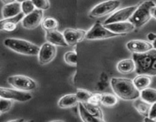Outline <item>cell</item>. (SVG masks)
<instances>
[{
    "label": "cell",
    "instance_id": "cell-38",
    "mask_svg": "<svg viewBox=\"0 0 156 122\" xmlns=\"http://www.w3.org/2000/svg\"><path fill=\"white\" fill-rule=\"evenodd\" d=\"M144 121H154V119H152V118H151V117H149L148 116V117H145V118H144Z\"/></svg>",
    "mask_w": 156,
    "mask_h": 122
},
{
    "label": "cell",
    "instance_id": "cell-42",
    "mask_svg": "<svg viewBox=\"0 0 156 122\" xmlns=\"http://www.w3.org/2000/svg\"><path fill=\"white\" fill-rule=\"evenodd\" d=\"M154 120H156V117H155V118H154Z\"/></svg>",
    "mask_w": 156,
    "mask_h": 122
},
{
    "label": "cell",
    "instance_id": "cell-29",
    "mask_svg": "<svg viewBox=\"0 0 156 122\" xmlns=\"http://www.w3.org/2000/svg\"><path fill=\"white\" fill-rule=\"evenodd\" d=\"M13 102L12 99L0 98V112L5 113L9 111L12 106Z\"/></svg>",
    "mask_w": 156,
    "mask_h": 122
},
{
    "label": "cell",
    "instance_id": "cell-24",
    "mask_svg": "<svg viewBox=\"0 0 156 122\" xmlns=\"http://www.w3.org/2000/svg\"><path fill=\"white\" fill-rule=\"evenodd\" d=\"M83 104L84 105V106L86 107L87 109L91 113V114L94 116V117H97V118L100 119L102 121H103V112H102L101 109H100V107H98V105H92V104L89 103V102H83Z\"/></svg>",
    "mask_w": 156,
    "mask_h": 122
},
{
    "label": "cell",
    "instance_id": "cell-15",
    "mask_svg": "<svg viewBox=\"0 0 156 122\" xmlns=\"http://www.w3.org/2000/svg\"><path fill=\"white\" fill-rule=\"evenodd\" d=\"M24 17V13L21 12L15 17L2 19L0 21V31H5L8 32H14L17 28V24L22 21Z\"/></svg>",
    "mask_w": 156,
    "mask_h": 122
},
{
    "label": "cell",
    "instance_id": "cell-14",
    "mask_svg": "<svg viewBox=\"0 0 156 122\" xmlns=\"http://www.w3.org/2000/svg\"><path fill=\"white\" fill-rule=\"evenodd\" d=\"M127 48L133 53H142L152 50V44L143 40H133L127 43Z\"/></svg>",
    "mask_w": 156,
    "mask_h": 122
},
{
    "label": "cell",
    "instance_id": "cell-17",
    "mask_svg": "<svg viewBox=\"0 0 156 122\" xmlns=\"http://www.w3.org/2000/svg\"><path fill=\"white\" fill-rule=\"evenodd\" d=\"M22 12V6L20 2H15L12 3L5 5L2 11L3 19H9L18 15Z\"/></svg>",
    "mask_w": 156,
    "mask_h": 122
},
{
    "label": "cell",
    "instance_id": "cell-34",
    "mask_svg": "<svg viewBox=\"0 0 156 122\" xmlns=\"http://www.w3.org/2000/svg\"><path fill=\"white\" fill-rule=\"evenodd\" d=\"M148 117L154 119V120L156 117V102H154V103L152 104V105H151V108H150Z\"/></svg>",
    "mask_w": 156,
    "mask_h": 122
},
{
    "label": "cell",
    "instance_id": "cell-13",
    "mask_svg": "<svg viewBox=\"0 0 156 122\" xmlns=\"http://www.w3.org/2000/svg\"><path fill=\"white\" fill-rule=\"evenodd\" d=\"M104 26L112 32L122 35H125L126 34L133 32L135 28H136V27L134 26L133 23H131L130 22H127V21L126 22L108 24V25H104Z\"/></svg>",
    "mask_w": 156,
    "mask_h": 122
},
{
    "label": "cell",
    "instance_id": "cell-35",
    "mask_svg": "<svg viewBox=\"0 0 156 122\" xmlns=\"http://www.w3.org/2000/svg\"><path fill=\"white\" fill-rule=\"evenodd\" d=\"M147 38H148V41L153 42V41L156 39V35L154 33H149L147 35Z\"/></svg>",
    "mask_w": 156,
    "mask_h": 122
},
{
    "label": "cell",
    "instance_id": "cell-1",
    "mask_svg": "<svg viewBox=\"0 0 156 122\" xmlns=\"http://www.w3.org/2000/svg\"><path fill=\"white\" fill-rule=\"evenodd\" d=\"M110 83L115 96L123 100H136L140 96V92L130 79L113 77Z\"/></svg>",
    "mask_w": 156,
    "mask_h": 122
},
{
    "label": "cell",
    "instance_id": "cell-3",
    "mask_svg": "<svg viewBox=\"0 0 156 122\" xmlns=\"http://www.w3.org/2000/svg\"><path fill=\"white\" fill-rule=\"evenodd\" d=\"M155 6L153 1H145L138 6L137 9L129 19V22L134 25L136 28H141L151 19V9Z\"/></svg>",
    "mask_w": 156,
    "mask_h": 122
},
{
    "label": "cell",
    "instance_id": "cell-25",
    "mask_svg": "<svg viewBox=\"0 0 156 122\" xmlns=\"http://www.w3.org/2000/svg\"><path fill=\"white\" fill-rule=\"evenodd\" d=\"M41 26L45 31L56 30L58 26V22L55 19L51 17L45 18L41 22Z\"/></svg>",
    "mask_w": 156,
    "mask_h": 122
},
{
    "label": "cell",
    "instance_id": "cell-43",
    "mask_svg": "<svg viewBox=\"0 0 156 122\" xmlns=\"http://www.w3.org/2000/svg\"><path fill=\"white\" fill-rule=\"evenodd\" d=\"M0 114H1V112H0Z\"/></svg>",
    "mask_w": 156,
    "mask_h": 122
},
{
    "label": "cell",
    "instance_id": "cell-9",
    "mask_svg": "<svg viewBox=\"0 0 156 122\" xmlns=\"http://www.w3.org/2000/svg\"><path fill=\"white\" fill-rule=\"evenodd\" d=\"M138 6L139 5H133V6L126 7V8L118 10L105 20L104 25H108V24L115 23V22H126L134 14L136 10L137 9Z\"/></svg>",
    "mask_w": 156,
    "mask_h": 122
},
{
    "label": "cell",
    "instance_id": "cell-37",
    "mask_svg": "<svg viewBox=\"0 0 156 122\" xmlns=\"http://www.w3.org/2000/svg\"><path fill=\"white\" fill-rule=\"evenodd\" d=\"M16 0H2V2H3L5 5H7V4H10L12 3V2H16Z\"/></svg>",
    "mask_w": 156,
    "mask_h": 122
},
{
    "label": "cell",
    "instance_id": "cell-18",
    "mask_svg": "<svg viewBox=\"0 0 156 122\" xmlns=\"http://www.w3.org/2000/svg\"><path fill=\"white\" fill-rule=\"evenodd\" d=\"M117 70L122 74H129L136 70V65L133 59H122L117 63Z\"/></svg>",
    "mask_w": 156,
    "mask_h": 122
},
{
    "label": "cell",
    "instance_id": "cell-39",
    "mask_svg": "<svg viewBox=\"0 0 156 122\" xmlns=\"http://www.w3.org/2000/svg\"><path fill=\"white\" fill-rule=\"evenodd\" d=\"M24 119H16V120H9V122H14V121H24Z\"/></svg>",
    "mask_w": 156,
    "mask_h": 122
},
{
    "label": "cell",
    "instance_id": "cell-16",
    "mask_svg": "<svg viewBox=\"0 0 156 122\" xmlns=\"http://www.w3.org/2000/svg\"><path fill=\"white\" fill-rule=\"evenodd\" d=\"M45 38L48 42L54 44L55 46H61V47H67L68 44L66 41L63 34L59 32L57 30L51 31H46Z\"/></svg>",
    "mask_w": 156,
    "mask_h": 122
},
{
    "label": "cell",
    "instance_id": "cell-32",
    "mask_svg": "<svg viewBox=\"0 0 156 122\" xmlns=\"http://www.w3.org/2000/svg\"><path fill=\"white\" fill-rule=\"evenodd\" d=\"M101 96L102 94H100V93H92L87 102L92 105H98L99 104L101 103Z\"/></svg>",
    "mask_w": 156,
    "mask_h": 122
},
{
    "label": "cell",
    "instance_id": "cell-23",
    "mask_svg": "<svg viewBox=\"0 0 156 122\" xmlns=\"http://www.w3.org/2000/svg\"><path fill=\"white\" fill-rule=\"evenodd\" d=\"M134 107L138 112L140 113L142 115H143L144 117H148L151 108V104L145 102L142 99H136L134 102Z\"/></svg>",
    "mask_w": 156,
    "mask_h": 122
},
{
    "label": "cell",
    "instance_id": "cell-41",
    "mask_svg": "<svg viewBox=\"0 0 156 122\" xmlns=\"http://www.w3.org/2000/svg\"><path fill=\"white\" fill-rule=\"evenodd\" d=\"M16 1H17V2H20V3H22V2H25V1H27V0H16Z\"/></svg>",
    "mask_w": 156,
    "mask_h": 122
},
{
    "label": "cell",
    "instance_id": "cell-4",
    "mask_svg": "<svg viewBox=\"0 0 156 122\" xmlns=\"http://www.w3.org/2000/svg\"><path fill=\"white\" fill-rule=\"evenodd\" d=\"M120 5L119 0H107L94 6L90 12L89 16L93 19L104 17L115 12Z\"/></svg>",
    "mask_w": 156,
    "mask_h": 122
},
{
    "label": "cell",
    "instance_id": "cell-11",
    "mask_svg": "<svg viewBox=\"0 0 156 122\" xmlns=\"http://www.w3.org/2000/svg\"><path fill=\"white\" fill-rule=\"evenodd\" d=\"M44 13L41 9H34L30 14L24 17L22 21V27L25 29H34L42 22Z\"/></svg>",
    "mask_w": 156,
    "mask_h": 122
},
{
    "label": "cell",
    "instance_id": "cell-12",
    "mask_svg": "<svg viewBox=\"0 0 156 122\" xmlns=\"http://www.w3.org/2000/svg\"><path fill=\"white\" fill-rule=\"evenodd\" d=\"M86 34L87 32L83 30L73 28H66L63 32V35L69 46H73L83 41Z\"/></svg>",
    "mask_w": 156,
    "mask_h": 122
},
{
    "label": "cell",
    "instance_id": "cell-26",
    "mask_svg": "<svg viewBox=\"0 0 156 122\" xmlns=\"http://www.w3.org/2000/svg\"><path fill=\"white\" fill-rule=\"evenodd\" d=\"M118 102L117 97L112 94H102L101 104L107 107H111L115 105Z\"/></svg>",
    "mask_w": 156,
    "mask_h": 122
},
{
    "label": "cell",
    "instance_id": "cell-44",
    "mask_svg": "<svg viewBox=\"0 0 156 122\" xmlns=\"http://www.w3.org/2000/svg\"><path fill=\"white\" fill-rule=\"evenodd\" d=\"M0 71H1V69H0Z\"/></svg>",
    "mask_w": 156,
    "mask_h": 122
},
{
    "label": "cell",
    "instance_id": "cell-22",
    "mask_svg": "<svg viewBox=\"0 0 156 122\" xmlns=\"http://www.w3.org/2000/svg\"><path fill=\"white\" fill-rule=\"evenodd\" d=\"M140 97L142 100L149 104L156 102V89L151 88H146L140 92Z\"/></svg>",
    "mask_w": 156,
    "mask_h": 122
},
{
    "label": "cell",
    "instance_id": "cell-8",
    "mask_svg": "<svg viewBox=\"0 0 156 122\" xmlns=\"http://www.w3.org/2000/svg\"><path fill=\"white\" fill-rule=\"evenodd\" d=\"M0 98L12 99L20 102H25L31 100L32 99V96L30 93L23 91L0 87Z\"/></svg>",
    "mask_w": 156,
    "mask_h": 122
},
{
    "label": "cell",
    "instance_id": "cell-40",
    "mask_svg": "<svg viewBox=\"0 0 156 122\" xmlns=\"http://www.w3.org/2000/svg\"><path fill=\"white\" fill-rule=\"evenodd\" d=\"M152 46H153V49H155L156 50V39L152 42Z\"/></svg>",
    "mask_w": 156,
    "mask_h": 122
},
{
    "label": "cell",
    "instance_id": "cell-28",
    "mask_svg": "<svg viewBox=\"0 0 156 122\" xmlns=\"http://www.w3.org/2000/svg\"><path fill=\"white\" fill-rule=\"evenodd\" d=\"M64 61L70 66H76V53L74 51H68L64 53Z\"/></svg>",
    "mask_w": 156,
    "mask_h": 122
},
{
    "label": "cell",
    "instance_id": "cell-6",
    "mask_svg": "<svg viewBox=\"0 0 156 122\" xmlns=\"http://www.w3.org/2000/svg\"><path fill=\"white\" fill-rule=\"evenodd\" d=\"M8 83L19 91L29 92L37 89V83L30 77L23 75L11 76L8 77Z\"/></svg>",
    "mask_w": 156,
    "mask_h": 122
},
{
    "label": "cell",
    "instance_id": "cell-27",
    "mask_svg": "<svg viewBox=\"0 0 156 122\" xmlns=\"http://www.w3.org/2000/svg\"><path fill=\"white\" fill-rule=\"evenodd\" d=\"M91 95H92V93H91L90 92H89V91L87 90H85V89H77L76 93V97H77L79 102H88V100H89Z\"/></svg>",
    "mask_w": 156,
    "mask_h": 122
},
{
    "label": "cell",
    "instance_id": "cell-36",
    "mask_svg": "<svg viewBox=\"0 0 156 122\" xmlns=\"http://www.w3.org/2000/svg\"><path fill=\"white\" fill-rule=\"evenodd\" d=\"M151 17L154 18V19H156V5L151 8Z\"/></svg>",
    "mask_w": 156,
    "mask_h": 122
},
{
    "label": "cell",
    "instance_id": "cell-10",
    "mask_svg": "<svg viewBox=\"0 0 156 122\" xmlns=\"http://www.w3.org/2000/svg\"><path fill=\"white\" fill-rule=\"evenodd\" d=\"M57 48L56 46L51 43H44L38 52V63L41 65H46L51 62L56 56Z\"/></svg>",
    "mask_w": 156,
    "mask_h": 122
},
{
    "label": "cell",
    "instance_id": "cell-2",
    "mask_svg": "<svg viewBox=\"0 0 156 122\" xmlns=\"http://www.w3.org/2000/svg\"><path fill=\"white\" fill-rule=\"evenodd\" d=\"M4 45L14 52L27 56L37 55L40 50V47L36 44L19 38H6L4 41Z\"/></svg>",
    "mask_w": 156,
    "mask_h": 122
},
{
    "label": "cell",
    "instance_id": "cell-20",
    "mask_svg": "<svg viewBox=\"0 0 156 122\" xmlns=\"http://www.w3.org/2000/svg\"><path fill=\"white\" fill-rule=\"evenodd\" d=\"M78 111H79V114L80 117L83 121L86 122H97V121H102L100 119L94 117L91 113L88 111L84 106L82 102H78Z\"/></svg>",
    "mask_w": 156,
    "mask_h": 122
},
{
    "label": "cell",
    "instance_id": "cell-33",
    "mask_svg": "<svg viewBox=\"0 0 156 122\" xmlns=\"http://www.w3.org/2000/svg\"><path fill=\"white\" fill-rule=\"evenodd\" d=\"M147 75L149 76H156V50L154 49V56H153L152 63H151V67L148 71Z\"/></svg>",
    "mask_w": 156,
    "mask_h": 122
},
{
    "label": "cell",
    "instance_id": "cell-19",
    "mask_svg": "<svg viewBox=\"0 0 156 122\" xmlns=\"http://www.w3.org/2000/svg\"><path fill=\"white\" fill-rule=\"evenodd\" d=\"M79 102L76 94H68L63 96L58 102V106L61 108H70L74 107Z\"/></svg>",
    "mask_w": 156,
    "mask_h": 122
},
{
    "label": "cell",
    "instance_id": "cell-30",
    "mask_svg": "<svg viewBox=\"0 0 156 122\" xmlns=\"http://www.w3.org/2000/svg\"><path fill=\"white\" fill-rule=\"evenodd\" d=\"M21 6H22V13H24L25 15L30 14L35 9V6L34 5L33 2H31V0H27V1L22 2Z\"/></svg>",
    "mask_w": 156,
    "mask_h": 122
},
{
    "label": "cell",
    "instance_id": "cell-5",
    "mask_svg": "<svg viewBox=\"0 0 156 122\" xmlns=\"http://www.w3.org/2000/svg\"><path fill=\"white\" fill-rule=\"evenodd\" d=\"M154 49L142 53H133V60L138 74H148L152 63Z\"/></svg>",
    "mask_w": 156,
    "mask_h": 122
},
{
    "label": "cell",
    "instance_id": "cell-31",
    "mask_svg": "<svg viewBox=\"0 0 156 122\" xmlns=\"http://www.w3.org/2000/svg\"><path fill=\"white\" fill-rule=\"evenodd\" d=\"M31 2L37 9L44 11V10H48L50 8L51 4L49 0H31Z\"/></svg>",
    "mask_w": 156,
    "mask_h": 122
},
{
    "label": "cell",
    "instance_id": "cell-21",
    "mask_svg": "<svg viewBox=\"0 0 156 122\" xmlns=\"http://www.w3.org/2000/svg\"><path fill=\"white\" fill-rule=\"evenodd\" d=\"M133 83L139 91L146 89L151 83V76L146 74H139L133 80Z\"/></svg>",
    "mask_w": 156,
    "mask_h": 122
},
{
    "label": "cell",
    "instance_id": "cell-7",
    "mask_svg": "<svg viewBox=\"0 0 156 122\" xmlns=\"http://www.w3.org/2000/svg\"><path fill=\"white\" fill-rule=\"evenodd\" d=\"M119 36H123V35L112 32L100 22H97L87 32L85 38L90 41H95V40H104Z\"/></svg>",
    "mask_w": 156,
    "mask_h": 122
}]
</instances>
